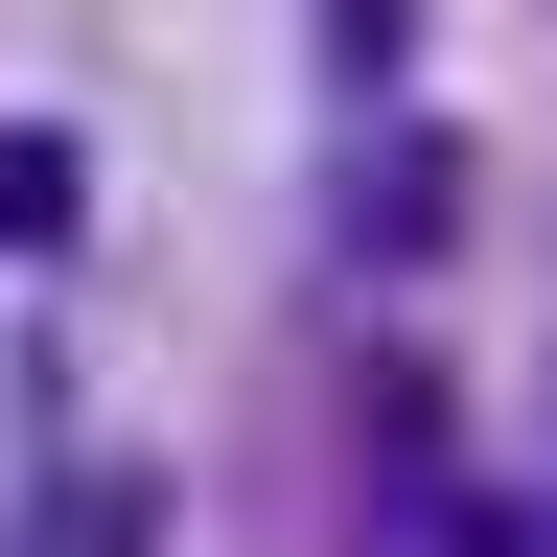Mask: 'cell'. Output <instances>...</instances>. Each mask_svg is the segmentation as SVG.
<instances>
[{
  "label": "cell",
  "instance_id": "3957f363",
  "mask_svg": "<svg viewBox=\"0 0 557 557\" xmlns=\"http://www.w3.org/2000/svg\"><path fill=\"white\" fill-rule=\"evenodd\" d=\"M348 70H395V0H348Z\"/></svg>",
  "mask_w": 557,
  "mask_h": 557
},
{
  "label": "cell",
  "instance_id": "7a4b0ae2",
  "mask_svg": "<svg viewBox=\"0 0 557 557\" xmlns=\"http://www.w3.org/2000/svg\"><path fill=\"white\" fill-rule=\"evenodd\" d=\"M70 233V139H0V256H47Z\"/></svg>",
  "mask_w": 557,
  "mask_h": 557
},
{
  "label": "cell",
  "instance_id": "6da1fadb",
  "mask_svg": "<svg viewBox=\"0 0 557 557\" xmlns=\"http://www.w3.org/2000/svg\"><path fill=\"white\" fill-rule=\"evenodd\" d=\"M442 209H465L442 139H372V163H348V233H372V256H442Z\"/></svg>",
  "mask_w": 557,
  "mask_h": 557
},
{
  "label": "cell",
  "instance_id": "277c9868",
  "mask_svg": "<svg viewBox=\"0 0 557 557\" xmlns=\"http://www.w3.org/2000/svg\"><path fill=\"white\" fill-rule=\"evenodd\" d=\"M442 557H534V534H511V511H465V534H442Z\"/></svg>",
  "mask_w": 557,
  "mask_h": 557
}]
</instances>
